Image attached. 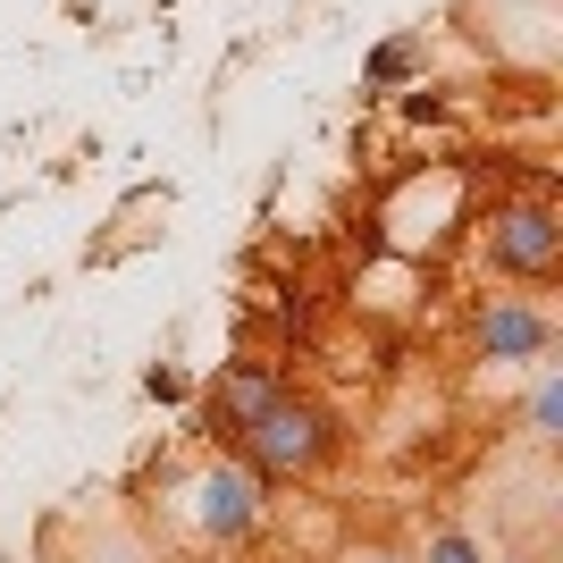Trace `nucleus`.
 Instances as JSON below:
<instances>
[{
    "label": "nucleus",
    "instance_id": "nucleus-12",
    "mask_svg": "<svg viewBox=\"0 0 563 563\" xmlns=\"http://www.w3.org/2000/svg\"><path fill=\"white\" fill-rule=\"evenodd\" d=\"M496 563H539V555H496Z\"/></svg>",
    "mask_w": 563,
    "mask_h": 563
},
{
    "label": "nucleus",
    "instance_id": "nucleus-10",
    "mask_svg": "<svg viewBox=\"0 0 563 563\" xmlns=\"http://www.w3.org/2000/svg\"><path fill=\"white\" fill-rule=\"evenodd\" d=\"M143 396H152V404H186L194 387H186V371H168V362H161V371H143Z\"/></svg>",
    "mask_w": 563,
    "mask_h": 563
},
{
    "label": "nucleus",
    "instance_id": "nucleus-11",
    "mask_svg": "<svg viewBox=\"0 0 563 563\" xmlns=\"http://www.w3.org/2000/svg\"><path fill=\"white\" fill-rule=\"evenodd\" d=\"M336 563H412V555H404V547H345Z\"/></svg>",
    "mask_w": 563,
    "mask_h": 563
},
{
    "label": "nucleus",
    "instance_id": "nucleus-2",
    "mask_svg": "<svg viewBox=\"0 0 563 563\" xmlns=\"http://www.w3.org/2000/svg\"><path fill=\"white\" fill-rule=\"evenodd\" d=\"M479 269L521 295H547L563 278V211L547 194H505L488 219H479Z\"/></svg>",
    "mask_w": 563,
    "mask_h": 563
},
{
    "label": "nucleus",
    "instance_id": "nucleus-6",
    "mask_svg": "<svg viewBox=\"0 0 563 563\" xmlns=\"http://www.w3.org/2000/svg\"><path fill=\"white\" fill-rule=\"evenodd\" d=\"M421 68H429V34H387V43L362 59V85H371V93H396L404 76H421Z\"/></svg>",
    "mask_w": 563,
    "mask_h": 563
},
{
    "label": "nucleus",
    "instance_id": "nucleus-5",
    "mask_svg": "<svg viewBox=\"0 0 563 563\" xmlns=\"http://www.w3.org/2000/svg\"><path fill=\"white\" fill-rule=\"evenodd\" d=\"M269 387H278V378H269V371H244V362H235V371H219V378H211V396H202V429L228 446L235 429L253 421V404L269 396Z\"/></svg>",
    "mask_w": 563,
    "mask_h": 563
},
{
    "label": "nucleus",
    "instance_id": "nucleus-4",
    "mask_svg": "<svg viewBox=\"0 0 563 563\" xmlns=\"http://www.w3.org/2000/svg\"><path fill=\"white\" fill-rule=\"evenodd\" d=\"M463 345H471V362H496V371H521V362L539 371L555 353V311L539 295H471Z\"/></svg>",
    "mask_w": 563,
    "mask_h": 563
},
{
    "label": "nucleus",
    "instance_id": "nucleus-3",
    "mask_svg": "<svg viewBox=\"0 0 563 563\" xmlns=\"http://www.w3.org/2000/svg\"><path fill=\"white\" fill-rule=\"evenodd\" d=\"M177 514H186V530L202 547H244L261 530V514H269V479H253L228 446H211L177 479Z\"/></svg>",
    "mask_w": 563,
    "mask_h": 563
},
{
    "label": "nucleus",
    "instance_id": "nucleus-9",
    "mask_svg": "<svg viewBox=\"0 0 563 563\" xmlns=\"http://www.w3.org/2000/svg\"><path fill=\"white\" fill-rule=\"evenodd\" d=\"M85 563H161V555H152L143 539H126V530H101V539L85 547Z\"/></svg>",
    "mask_w": 563,
    "mask_h": 563
},
{
    "label": "nucleus",
    "instance_id": "nucleus-8",
    "mask_svg": "<svg viewBox=\"0 0 563 563\" xmlns=\"http://www.w3.org/2000/svg\"><path fill=\"white\" fill-rule=\"evenodd\" d=\"M412 563H496V555L471 539V530H429V547H421Z\"/></svg>",
    "mask_w": 563,
    "mask_h": 563
},
{
    "label": "nucleus",
    "instance_id": "nucleus-7",
    "mask_svg": "<svg viewBox=\"0 0 563 563\" xmlns=\"http://www.w3.org/2000/svg\"><path fill=\"white\" fill-rule=\"evenodd\" d=\"M521 438H539V446L563 438V371H555V362H539L530 396H521Z\"/></svg>",
    "mask_w": 563,
    "mask_h": 563
},
{
    "label": "nucleus",
    "instance_id": "nucleus-1",
    "mask_svg": "<svg viewBox=\"0 0 563 563\" xmlns=\"http://www.w3.org/2000/svg\"><path fill=\"white\" fill-rule=\"evenodd\" d=\"M228 454L253 471V479H320V471L345 454V421H336L311 387H286L278 378V387L253 404V421L228 438Z\"/></svg>",
    "mask_w": 563,
    "mask_h": 563
}]
</instances>
